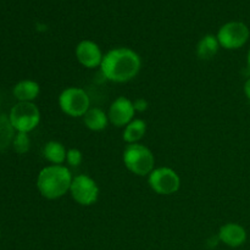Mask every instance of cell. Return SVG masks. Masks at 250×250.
Listing matches in <instances>:
<instances>
[{"instance_id": "3", "label": "cell", "mask_w": 250, "mask_h": 250, "mask_svg": "<svg viewBox=\"0 0 250 250\" xmlns=\"http://www.w3.org/2000/svg\"><path fill=\"white\" fill-rule=\"evenodd\" d=\"M122 161L127 170L139 177H146L155 168V156L148 146L141 143L127 144L122 154Z\"/></svg>"}, {"instance_id": "7", "label": "cell", "mask_w": 250, "mask_h": 250, "mask_svg": "<svg viewBox=\"0 0 250 250\" xmlns=\"http://www.w3.org/2000/svg\"><path fill=\"white\" fill-rule=\"evenodd\" d=\"M148 185L159 195H172L181 188V178L173 168L155 167L148 176Z\"/></svg>"}, {"instance_id": "22", "label": "cell", "mask_w": 250, "mask_h": 250, "mask_svg": "<svg viewBox=\"0 0 250 250\" xmlns=\"http://www.w3.org/2000/svg\"><path fill=\"white\" fill-rule=\"evenodd\" d=\"M247 62H248V67L250 68V49L248 51V55H247Z\"/></svg>"}, {"instance_id": "10", "label": "cell", "mask_w": 250, "mask_h": 250, "mask_svg": "<svg viewBox=\"0 0 250 250\" xmlns=\"http://www.w3.org/2000/svg\"><path fill=\"white\" fill-rule=\"evenodd\" d=\"M76 59L85 68H97L102 65L104 54L95 42L90 39L81 41L76 46Z\"/></svg>"}, {"instance_id": "21", "label": "cell", "mask_w": 250, "mask_h": 250, "mask_svg": "<svg viewBox=\"0 0 250 250\" xmlns=\"http://www.w3.org/2000/svg\"><path fill=\"white\" fill-rule=\"evenodd\" d=\"M243 90H244V94H246V97L250 100V77L246 81V83H244Z\"/></svg>"}, {"instance_id": "8", "label": "cell", "mask_w": 250, "mask_h": 250, "mask_svg": "<svg viewBox=\"0 0 250 250\" xmlns=\"http://www.w3.org/2000/svg\"><path fill=\"white\" fill-rule=\"evenodd\" d=\"M70 193L77 204L82 207H90L98 202L99 187L97 182L88 175H78L73 177Z\"/></svg>"}, {"instance_id": "18", "label": "cell", "mask_w": 250, "mask_h": 250, "mask_svg": "<svg viewBox=\"0 0 250 250\" xmlns=\"http://www.w3.org/2000/svg\"><path fill=\"white\" fill-rule=\"evenodd\" d=\"M12 146H14L15 151L17 154H26L31 146V139H29L28 133L17 132L14 137V141H12Z\"/></svg>"}, {"instance_id": "4", "label": "cell", "mask_w": 250, "mask_h": 250, "mask_svg": "<svg viewBox=\"0 0 250 250\" xmlns=\"http://www.w3.org/2000/svg\"><path fill=\"white\" fill-rule=\"evenodd\" d=\"M59 106L61 111L70 117H83L90 109V98L80 87H68L59 95Z\"/></svg>"}, {"instance_id": "6", "label": "cell", "mask_w": 250, "mask_h": 250, "mask_svg": "<svg viewBox=\"0 0 250 250\" xmlns=\"http://www.w3.org/2000/svg\"><path fill=\"white\" fill-rule=\"evenodd\" d=\"M220 46L226 50L241 49L249 41V27L241 21H231L220 27L216 34Z\"/></svg>"}, {"instance_id": "13", "label": "cell", "mask_w": 250, "mask_h": 250, "mask_svg": "<svg viewBox=\"0 0 250 250\" xmlns=\"http://www.w3.org/2000/svg\"><path fill=\"white\" fill-rule=\"evenodd\" d=\"M83 122L85 127L93 132L104 131L109 124V117L107 114L100 107H90L87 114L83 116Z\"/></svg>"}, {"instance_id": "19", "label": "cell", "mask_w": 250, "mask_h": 250, "mask_svg": "<svg viewBox=\"0 0 250 250\" xmlns=\"http://www.w3.org/2000/svg\"><path fill=\"white\" fill-rule=\"evenodd\" d=\"M83 161V154L80 149L71 148L67 150V155H66V163L72 167H77L82 164Z\"/></svg>"}, {"instance_id": "17", "label": "cell", "mask_w": 250, "mask_h": 250, "mask_svg": "<svg viewBox=\"0 0 250 250\" xmlns=\"http://www.w3.org/2000/svg\"><path fill=\"white\" fill-rule=\"evenodd\" d=\"M15 137V128L10 122L9 116L0 114V153L11 146Z\"/></svg>"}, {"instance_id": "20", "label": "cell", "mask_w": 250, "mask_h": 250, "mask_svg": "<svg viewBox=\"0 0 250 250\" xmlns=\"http://www.w3.org/2000/svg\"><path fill=\"white\" fill-rule=\"evenodd\" d=\"M133 106L136 112H144L148 110V102L144 98H138L133 102Z\"/></svg>"}, {"instance_id": "2", "label": "cell", "mask_w": 250, "mask_h": 250, "mask_svg": "<svg viewBox=\"0 0 250 250\" xmlns=\"http://www.w3.org/2000/svg\"><path fill=\"white\" fill-rule=\"evenodd\" d=\"M73 176L63 165H49L42 168L37 177V188L42 197L49 200L62 198L70 192Z\"/></svg>"}, {"instance_id": "16", "label": "cell", "mask_w": 250, "mask_h": 250, "mask_svg": "<svg viewBox=\"0 0 250 250\" xmlns=\"http://www.w3.org/2000/svg\"><path fill=\"white\" fill-rule=\"evenodd\" d=\"M220 46L216 36L207 34L197 44V56L200 60H210L217 54Z\"/></svg>"}, {"instance_id": "14", "label": "cell", "mask_w": 250, "mask_h": 250, "mask_svg": "<svg viewBox=\"0 0 250 250\" xmlns=\"http://www.w3.org/2000/svg\"><path fill=\"white\" fill-rule=\"evenodd\" d=\"M146 133V122L142 119H133L124 128L122 138L127 144L139 143Z\"/></svg>"}, {"instance_id": "1", "label": "cell", "mask_w": 250, "mask_h": 250, "mask_svg": "<svg viewBox=\"0 0 250 250\" xmlns=\"http://www.w3.org/2000/svg\"><path fill=\"white\" fill-rule=\"evenodd\" d=\"M142 59L131 48L119 46L104 54L100 72L103 77L114 83H126L134 80L141 72Z\"/></svg>"}, {"instance_id": "9", "label": "cell", "mask_w": 250, "mask_h": 250, "mask_svg": "<svg viewBox=\"0 0 250 250\" xmlns=\"http://www.w3.org/2000/svg\"><path fill=\"white\" fill-rule=\"evenodd\" d=\"M133 102L126 97H119L111 103L107 111L109 122L115 127H126L134 119Z\"/></svg>"}, {"instance_id": "11", "label": "cell", "mask_w": 250, "mask_h": 250, "mask_svg": "<svg viewBox=\"0 0 250 250\" xmlns=\"http://www.w3.org/2000/svg\"><path fill=\"white\" fill-rule=\"evenodd\" d=\"M217 237L225 246L231 247V248H238L246 243L247 231L242 225L236 224V222H229L220 227Z\"/></svg>"}, {"instance_id": "15", "label": "cell", "mask_w": 250, "mask_h": 250, "mask_svg": "<svg viewBox=\"0 0 250 250\" xmlns=\"http://www.w3.org/2000/svg\"><path fill=\"white\" fill-rule=\"evenodd\" d=\"M43 155L51 165H62L63 163H66L67 149L60 142L50 141L44 146Z\"/></svg>"}, {"instance_id": "5", "label": "cell", "mask_w": 250, "mask_h": 250, "mask_svg": "<svg viewBox=\"0 0 250 250\" xmlns=\"http://www.w3.org/2000/svg\"><path fill=\"white\" fill-rule=\"evenodd\" d=\"M9 119L15 131L29 133L41 122V111L34 103L19 102L10 111Z\"/></svg>"}, {"instance_id": "12", "label": "cell", "mask_w": 250, "mask_h": 250, "mask_svg": "<svg viewBox=\"0 0 250 250\" xmlns=\"http://www.w3.org/2000/svg\"><path fill=\"white\" fill-rule=\"evenodd\" d=\"M39 92H41V87L36 81L32 80L20 81L19 83L15 84L14 90H12L15 98L19 102L28 103H33V100L37 99V97L39 95Z\"/></svg>"}]
</instances>
